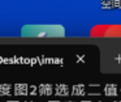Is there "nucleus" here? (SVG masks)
Wrapping results in <instances>:
<instances>
[{
  "label": "nucleus",
  "mask_w": 121,
  "mask_h": 102,
  "mask_svg": "<svg viewBox=\"0 0 121 102\" xmlns=\"http://www.w3.org/2000/svg\"><path fill=\"white\" fill-rule=\"evenodd\" d=\"M120 92H121V89H120Z\"/></svg>",
  "instance_id": "17"
},
{
  "label": "nucleus",
  "mask_w": 121,
  "mask_h": 102,
  "mask_svg": "<svg viewBox=\"0 0 121 102\" xmlns=\"http://www.w3.org/2000/svg\"><path fill=\"white\" fill-rule=\"evenodd\" d=\"M82 102H91V101H82Z\"/></svg>",
  "instance_id": "12"
},
{
  "label": "nucleus",
  "mask_w": 121,
  "mask_h": 102,
  "mask_svg": "<svg viewBox=\"0 0 121 102\" xmlns=\"http://www.w3.org/2000/svg\"><path fill=\"white\" fill-rule=\"evenodd\" d=\"M104 94L107 97L117 96V85H116V84H107V85L104 86Z\"/></svg>",
  "instance_id": "5"
},
{
  "label": "nucleus",
  "mask_w": 121,
  "mask_h": 102,
  "mask_svg": "<svg viewBox=\"0 0 121 102\" xmlns=\"http://www.w3.org/2000/svg\"><path fill=\"white\" fill-rule=\"evenodd\" d=\"M113 102H121V101H113Z\"/></svg>",
  "instance_id": "13"
},
{
  "label": "nucleus",
  "mask_w": 121,
  "mask_h": 102,
  "mask_svg": "<svg viewBox=\"0 0 121 102\" xmlns=\"http://www.w3.org/2000/svg\"><path fill=\"white\" fill-rule=\"evenodd\" d=\"M26 102H31V101H26Z\"/></svg>",
  "instance_id": "16"
},
{
  "label": "nucleus",
  "mask_w": 121,
  "mask_h": 102,
  "mask_svg": "<svg viewBox=\"0 0 121 102\" xmlns=\"http://www.w3.org/2000/svg\"><path fill=\"white\" fill-rule=\"evenodd\" d=\"M50 102H60V101H50Z\"/></svg>",
  "instance_id": "11"
},
{
  "label": "nucleus",
  "mask_w": 121,
  "mask_h": 102,
  "mask_svg": "<svg viewBox=\"0 0 121 102\" xmlns=\"http://www.w3.org/2000/svg\"><path fill=\"white\" fill-rule=\"evenodd\" d=\"M29 94V85L27 84H14V96H27Z\"/></svg>",
  "instance_id": "2"
},
{
  "label": "nucleus",
  "mask_w": 121,
  "mask_h": 102,
  "mask_svg": "<svg viewBox=\"0 0 121 102\" xmlns=\"http://www.w3.org/2000/svg\"><path fill=\"white\" fill-rule=\"evenodd\" d=\"M89 96H100V94L99 93H90Z\"/></svg>",
  "instance_id": "9"
},
{
  "label": "nucleus",
  "mask_w": 121,
  "mask_h": 102,
  "mask_svg": "<svg viewBox=\"0 0 121 102\" xmlns=\"http://www.w3.org/2000/svg\"><path fill=\"white\" fill-rule=\"evenodd\" d=\"M66 102H73V101H66Z\"/></svg>",
  "instance_id": "15"
},
{
  "label": "nucleus",
  "mask_w": 121,
  "mask_h": 102,
  "mask_svg": "<svg viewBox=\"0 0 121 102\" xmlns=\"http://www.w3.org/2000/svg\"><path fill=\"white\" fill-rule=\"evenodd\" d=\"M63 25H26L21 29L22 37H65Z\"/></svg>",
  "instance_id": "1"
},
{
  "label": "nucleus",
  "mask_w": 121,
  "mask_h": 102,
  "mask_svg": "<svg viewBox=\"0 0 121 102\" xmlns=\"http://www.w3.org/2000/svg\"><path fill=\"white\" fill-rule=\"evenodd\" d=\"M38 93V88L35 85H29V94L30 96H35Z\"/></svg>",
  "instance_id": "8"
},
{
  "label": "nucleus",
  "mask_w": 121,
  "mask_h": 102,
  "mask_svg": "<svg viewBox=\"0 0 121 102\" xmlns=\"http://www.w3.org/2000/svg\"><path fill=\"white\" fill-rule=\"evenodd\" d=\"M98 102H104V101H98Z\"/></svg>",
  "instance_id": "14"
},
{
  "label": "nucleus",
  "mask_w": 121,
  "mask_h": 102,
  "mask_svg": "<svg viewBox=\"0 0 121 102\" xmlns=\"http://www.w3.org/2000/svg\"><path fill=\"white\" fill-rule=\"evenodd\" d=\"M55 93H56V96H60V97L69 96V86L65 85V84H59L55 88Z\"/></svg>",
  "instance_id": "4"
},
{
  "label": "nucleus",
  "mask_w": 121,
  "mask_h": 102,
  "mask_svg": "<svg viewBox=\"0 0 121 102\" xmlns=\"http://www.w3.org/2000/svg\"><path fill=\"white\" fill-rule=\"evenodd\" d=\"M72 96H76V97L85 96V85L83 84H77V85L72 86Z\"/></svg>",
  "instance_id": "6"
},
{
  "label": "nucleus",
  "mask_w": 121,
  "mask_h": 102,
  "mask_svg": "<svg viewBox=\"0 0 121 102\" xmlns=\"http://www.w3.org/2000/svg\"><path fill=\"white\" fill-rule=\"evenodd\" d=\"M12 93V85L11 84H0V97L9 96Z\"/></svg>",
  "instance_id": "7"
},
{
  "label": "nucleus",
  "mask_w": 121,
  "mask_h": 102,
  "mask_svg": "<svg viewBox=\"0 0 121 102\" xmlns=\"http://www.w3.org/2000/svg\"><path fill=\"white\" fill-rule=\"evenodd\" d=\"M8 102H20V101H12V99H11V101H8Z\"/></svg>",
  "instance_id": "10"
},
{
  "label": "nucleus",
  "mask_w": 121,
  "mask_h": 102,
  "mask_svg": "<svg viewBox=\"0 0 121 102\" xmlns=\"http://www.w3.org/2000/svg\"><path fill=\"white\" fill-rule=\"evenodd\" d=\"M38 93L40 96H51L53 93V88L51 84H40L38 88Z\"/></svg>",
  "instance_id": "3"
}]
</instances>
